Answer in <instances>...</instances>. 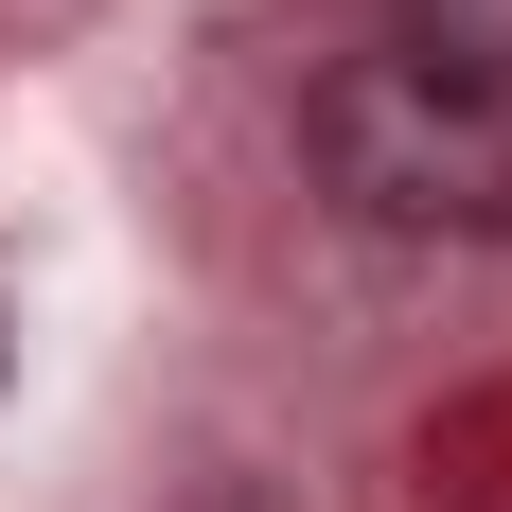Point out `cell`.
I'll return each instance as SVG.
<instances>
[{
	"label": "cell",
	"instance_id": "7a4b0ae2",
	"mask_svg": "<svg viewBox=\"0 0 512 512\" xmlns=\"http://www.w3.org/2000/svg\"><path fill=\"white\" fill-rule=\"evenodd\" d=\"M389 36L460 53V71H512V0H389Z\"/></svg>",
	"mask_w": 512,
	"mask_h": 512
},
{
	"label": "cell",
	"instance_id": "6da1fadb",
	"mask_svg": "<svg viewBox=\"0 0 512 512\" xmlns=\"http://www.w3.org/2000/svg\"><path fill=\"white\" fill-rule=\"evenodd\" d=\"M301 142L336 177V212H371V230H512V71L371 36L301 89Z\"/></svg>",
	"mask_w": 512,
	"mask_h": 512
}]
</instances>
